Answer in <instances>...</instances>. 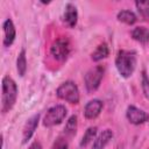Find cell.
I'll return each instance as SVG.
<instances>
[{
	"label": "cell",
	"instance_id": "obj_1",
	"mask_svg": "<svg viewBox=\"0 0 149 149\" xmlns=\"http://www.w3.org/2000/svg\"><path fill=\"white\" fill-rule=\"evenodd\" d=\"M2 86V93H1V112L3 114L8 113L15 105L16 99H17V93L19 88L15 83V80L9 77L5 76L1 81Z\"/></svg>",
	"mask_w": 149,
	"mask_h": 149
},
{
	"label": "cell",
	"instance_id": "obj_2",
	"mask_svg": "<svg viewBox=\"0 0 149 149\" xmlns=\"http://www.w3.org/2000/svg\"><path fill=\"white\" fill-rule=\"evenodd\" d=\"M136 52L134 50H119L115 57V68L123 78H129L136 69Z\"/></svg>",
	"mask_w": 149,
	"mask_h": 149
},
{
	"label": "cell",
	"instance_id": "obj_3",
	"mask_svg": "<svg viewBox=\"0 0 149 149\" xmlns=\"http://www.w3.org/2000/svg\"><path fill=\"white\" fill-rule=\"evenodd\" d=\"M56 95L65 100L70 104H78L80 100V94H79V88L77 84L72 80H65L63 81L57 88H56Z\"/></svg>",
	"mask_w": 149,
	"mask_h": 149
},
{
	"label": "cell",
	"instance_id": "obj_4",
	"mask_svg": "<svg viewBox=\"0 0 149 149\" xmlns=\"http://www.w3.org/2000/svg\"><path fill=\"white\" fill-rule=\"evenodd\" d=\"M104 74H105V68L102 65H95L85 73L84 84L88 93H92L99 88L101 80L104 78Z\"/></svg>",
	"mask_w": 149,
	"mask_h": 149
},
{
	"label": "cell",
	"instance_id": "obj_5",
	"mask_svg": "<svg viewBox=\"0 0 149 149\" xmlns=\"http://www.w3.org/2000/svg\"><path fill=\"white\" fill-rule=\"evenodd\" d=\"M66 114H68V109L64 105H62V104L55 105L47 111V113L42 120V125L48 128L59 125L65 119Z\"/></svg>",
	"mask_w": 149,
	"mask_h": 149
},
{
	"label": "cell",
	"instance_id": "obj_6",
	"mask_svg": "<svg viewBox=\"0 0 149 149\" xmlns=\"http://www.w3.org/2000/svg\"><path fill=\"white\" fill-rule=\"evenodd\" d=\"M71 52V43L66 37H58L55 40L50 47V55L59 62H63L68 58Z\"/></svg>",
	"mask_w": 149,
	"mask_h": 149
},
{
	"label": "cell",
	"instance_id": "obj_7",
	"mask_svg": "<svg viewBox=\"0 0 149 149\" xmlns=\"http://www.w3.org/2000/svg\"><path fill=\"white\" fill-rule=\"evenodd\" d=\"M126 118L132 125H135V126H140V125H143L147 121H149V114L146 111H143L134 105H129L127 107Z\"/></svg>",
	"mask_w": 149,
	"mask_h": 149
},
{
	"label": "cell",
	"instance_id": "obj_8",
	"mask_svg": "<svg viewBox=\"0 0 149 149\" xmlns=\"http://www.w3.org/2000/svg\"><path fill=\"white\" fill-rule=\"evenodd\" d=\"M40 118H41V114L37 113V114H34L31 115L24 123L23 126V129H22V142L26 144L28 143V141L33 137L37 126H38V122H40Z\"/></svg>",
	"mask_w": 149,
	"mask_h": 149
},
{
	"label": "cell",
	"instance_id": "obj_9",
	"mask_svg": "<svg viewBox=\"0 0 149 149\" xmlns=\"http://www.w3.org/2000/svg\"><path fill=\"white\" fill-rule=\"evenodd\" d=\"M2 30H3L2 44H3V47L8 48V47H10L14 43L15 37H16V29H15L14 22H13V20L10 17L6 19L2 22Z\"/></svg>",
	"mask_w": 149,
	"mask_h": 149
},
{
	"label": "cell",
	"instance_id": "obj_10",
	"mask_svg": "<svg viewBox=\"0 0 149 149\" xmlns=\"http://www.w3.org/2000/svg\"><path fill=\"white\" fill-rule=\"evenodd\" d=\"M104 102L100 99H92L86 102L84 107V116L87 120H93L95 119L102 111Z\"/></svg>",
	"mask_w": 149,
	"mask_h": 149
},
{
	"label": "cell",
	"instance_id": "obj_11",
	"mask_svg": "<svg viewBox=\"0 0 149 149\" xmlns=\"http://www.w3.org/2000/svg\"><path fill=\"white\" fill-rule=\"evenodd\" d=\"M63 21L64 23L70 27L73 28L77 22H78V10L74 3L72 2H68L64 7V13H63Z\"/></svg>",
	"mask_w": 149,
	"mask_h": 149
},
{
	"label": "cell",
	"instance_id": "obj_12",
	"mask_svg": "<svg viewBox=\"0 0 149 149\" xmlns=\"http://www.w3.org/2000/svg\"><path fill=\"white\" fill-rule=\"evenodd\" d=\"M114 134L113 130L111 129H104L99 135H97V137L93 141V146L92 149H105V147L109 143V141L113 139Z\"/></svg>",
	"mask_w": 149,
	"mask_h": 149
},
{
	"label": "cell",
	"instance_id": "obj_13",
	"mask_svg": "<svg viewBox=\"0 0 149 149\" xmlns=\"http://www.w3.org/2000/svg\"><path fill=\"white\" fill-rule=\"evenodd\" d=\"M130 36L136 42L141 44H147L149 42V29L143 26H137L132 30Z\"/></svg>",
	"mask_w": 149,
	"mask_h": 149
},
{
	"label": "cell",
	"instance_id": "obj_14",
	"mask_svg": "<svg viewBox=\"0 0 149 149\" xmlns=\"http://www.w3.org/2000/svg\"><path fill=\"white\" fill-rule=\"evenodd\" d=\"M116 19L120 22H123V23L129 24V26L134 24L137 21L136 14L130 9H121V10H119L118 14H116Z\"/></svg>",
	"mask_w": 149,
	"mask_h": 149
},
{
	"label": "cell",
	"instance_id": "obj_15",
	"mask_svg": "<svg viewBox=\"0 0 149 149\" xmlns=\"http://www.w3.org/2000/svg\"><path fill=\"white\" fill-rule=\"evenodd\" d=\"M109 55V48H108V44L106 42H102L100 43L95 50L91 54V59L93 62H100L101 59L106 58L107 56Z\"/></svg>",
	"mask_w": 149,
	"mask_h": 149
},
{
	"label": "cell",
	"instance_id": "obj_16",
	"mask_svg": "<svg viewBox=\"0 0 149 149\" xmlns=\"http://www.w3.org/2000/svg\"><path fill=\"white\" fill-rule=\"evenodd\" d=\"M97 134H98V127L97 126L88 127L85 130V133H84V135H83V137H81V140L79 142V146L80 147H86L91 141H93L97 137Z\"/></svg>",
	"mask_w": 149,
	"mask_h": 149
},
{
	"label": "cell",
	"instance_id": "obj_17",
	"mask_svg": "<svg viewBox=\"0 0 149 149\" xmlns=\"http://www.w3.org/2000/svg\"><path fill=\"white\" fill-rule=\"evenodd\" d=\"M16 70L19 76L23 77L27 72V57H26V50L21 49V51L17 55L16 58Z\"/></svg>",
	"mask_w": 149,
	"mask_h": 149
},
{
	"label": "cell",
	"instance_id": "obj_18",
	"mask_svg": "<svg viewBox=\"0 0 149 149\" xmlns=\"http://www.w3.org/2000/svg\"><path fill=\"white\" fill-rule=\"evenodd\" d=\"M77 127H78V118H77V115L73 114L68 119V121L65 123V127H64V133L69 136H72V135L76 134Z\"/></svg>",
	"mask_w": 149,
	"mask_h": 149
},
{
	"label": "cell",
	"instance_id": "obj_19",
	"mask_svg": "<svg viewBox=\"0 0 149 149\" xmlns=\"http://www.w3.org/2000/svg\"><path fill=\"white\" fill-rule=\"evenodd\" d=\"M136 9L141 17L144 21H149V0L146 1H135Z\"/></svg>",
	"mask_w": 149,
	"mask_h": 149
},
{
	"label": "cell",
	"instance_id": "obj_20",
	"mask_svg": "<svg viewBox=\"0 0 149 149\" xmlns=\"http://www.w3.org/2000/svg\"><path fill=\"white\" fill-rule=\"evenodd\" d=\"M141 88L143 95L149 100V76L146 70H142L141 72Z\"/></svg>",
	"mask_w": 149,
	"mask_h": 149
},
{
	"label": "cell",
	"instance_id": "obj_21",
	"mask_svg": "<svg viewBox=\"0 0 149 149\" xmlns=\"http://www.w3.org/2000/svg\"><path fill=\"white\" fill-rule=\"evenodd\" d=\"M51 149H69V143L64 137H58L52 144Z\"/></svg>",
	"mask_w": 149,
	"mask_h": 149
},
{
	"label": "cell",
	"instance_id": "obj_22",
	"mask_svg": "<svg viewBox=\"0 0 149 149\" xmlns=\"http://www.w3.org/2000/svg\"><path fill=\"white\" fill-rule=\"evenodd\" d=\"M28 149H42V144H41L38 141H34V142L29 146Z\"/></svg>",
	"mask_w": 149,
	"mask_h": 149
}]
</instances>
